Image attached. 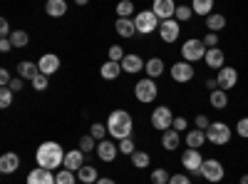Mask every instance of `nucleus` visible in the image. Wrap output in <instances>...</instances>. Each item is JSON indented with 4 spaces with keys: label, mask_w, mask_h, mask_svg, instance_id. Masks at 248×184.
<instances>
[{
    "label": "nucleus",
    "mask_w": 248,
    "mask_h": 184,
    "mask_svg": "<svg viewBox=\"0 0 248 184\" xmlns=\"http://www.w3.org/2000/svg\"><path fill=\"white\" fill-rule=\"evenodd\" d=\"M65 154L67 152H62V147H60V142H43V145L37 147V154H35V159H37V167H43V169H57L60 165H65Z\"/></svg>",
    "instance_id": "f257e3e1"
},
{
    "label": "nucleus",
    "mask_w": 248,
    "mask_h": 184,
    "mask_svg": "<svg viewBox=\"0 0 248 184\" xmlns=\"http://www.w3.org/2000/svg\"><path fill=\"white\" fill-rule=\"evenodd\" d=\"M107 130L114 139H129L132 137V130H134V122L129 117L127 110H114L109 117H107Z\"/></svg>",
    "instance_id": "f03ea898"
},
{
    "label": "nucleus",
    "mask_w": 248,
    "mask_h": 184,
    "mask_svg": "<svg viewBox=\"0 0 248 184\" xmlns=\"http://www.w3.org/2000/svg\"><path fill=\"white\" fill-rule=\"evenodd\" d=\"M206 45H203V40H186V43L181 45V57H184V63H196V60H203L206 57Z\"/></svg>",
    "instance_id": "7ed1b4c3"
},
{
    "label": "nucleus",
    "mask_w": 248,
    "mask_h": 184,
    "mask_svg": "<svg viewBox=\"0 0 248 184\" xmlns=\"http://www.w3.org/2000/svg\"><path fill=\"white\" fill-rule=\"evenodd\" d=\"M159 25H161L159 17H156L152 10H141V13H137V17H134V28H137V33H141V35L154 33Z\"/></svg>",
    "instance_id": "20e7f679"
},
{
    "label": "nucleus",
    "mask_w": 248,
    "mask_h": 184,
    "mask_svg": "<svg viewBox=\"0 0 248 184\" xmlns=\"http://www.w3.org/2000/svg\"><path fill=\"white\" fill-rule=\"evenodd\" d=\"M206 139L211 142V145H226V142L231 139V127L226 125V122H211V127L206 130Z\"/></svg>",
    "instance_id": "39448f33"
},
{
    "label": "nucleus",
    "mask_w": 248,
    "mask_h": 184,
    "mask_svg": "<svg viewBox=\"0 0 248 184\" xmlns=\"http://www.w3.org/2000/svg\"><path fill=\"white\" fill-rule=\"evenodd\" d=\"M134 95H137L139 102H154L156 95H159V87H156V83L152 77L149 80H139V83L134 85Z\"/></svg>",
    "instance_id": "423d86ee"
},
{
    "label": "nucleus",
    "mask_w": 248,
    "mask_h": 184,
    "mask_svg": "<svg viewBox=\"0 0 248 184\" xmlns=\"http://www.w3.org/2000/svg\"><path fill=\"white\" fill-rule=\"evenodd\" d=\"M152 125H154V130H161V132H167V130H171L174 127V115H171V110L169 107H154V112H152Z\"/></svg>",
    "instance_id": "0eeeda50"
},
{
    "label": "nucleus",
    "mask_w": 248,
    "mask_h": 184,
    "mask_svg": "<svg viewBox=\"0 0 248 184\" xmlns=\"http://www.w3.org/2000/svg\"><path fill=\"white\" fill-rule=\"evenodd\" d=\"M206 182H221L223 179V174H226V169H223V165L218 159H203V167H201V172H199Z\"/></svg>",
    "instance_id": "6e6552de"
},
{
    "label": "nucleus",
    "mask_w": 248,
    "mask_h": 184,
    "mask_svg": "<svg viewBox=\"0 0 248 184\" xmlns=\"http://www.w3.org/2000/svg\"><path fill=\"white\" fill-rule=\"evenodd\" d=\"M159 35L164 43H174V40H179L181 35V28H179V20H161V25H159Z\"/></svg>",
    "instance_id": "1a4fd4ad"
},
{
    "label": "nucleus",
    "mask_w": 248,
    "mask_h": 184,
    "mask_svg": "<svg viewBox=\"0 0 248 184\" xmlns=\"http://www.w3.org/2000/svg\"><path fill=\"white\" fill-rule=\"evenodd\" d=\"M181 165H184V169L199 174L201 167H203V157L199 154V150H186V152L181 154Z\"/></svg>",
    "instance_id": "9d476101"
},
{
    "label": "nucleus",
    "mask_w": 248,
    "mask_h": 184,
    "mask_svg": "<svg viewBox=\"0 0 248 184\" xmlns=\"http://www.w3.org/2000/svg\"><path fill=\"white\" fill-rule=\"evenodd\" d=\"M171 80L174 83H189V80H194V65L191 63H174L171 65Z\"/></svg>",
    "instance_id": "9b49d317"
},
{
    "label": "nucleus",
    "mask_w": 248,
    "mask_h": 184,
    "mask_svg": "<svg viewBox=\"0 0 248 184\" xmlns=\"http://www.w3.org/2000/svg\"><path fill=\"white\" fill-rule=\"evenodd\" d=\"M216 83H218V90H231V87H236V83H238V72L233 70V67H223V70H218V75H216Z\"/></svg>",
    "instance_id": "f8f14e48"
},
{
    "label": "nucleus",
    "mask_w": 248,
    "mask_h": 184,
    "mask_svg": "<svg viewBox=\"0 0 248 184\" xmlns=\"http://www.w3.org/2000/svg\"><path fill=\"white\" fill-rule=\"evenodd\" d=\"M152 13H154L159 20H171V17L176 15V8H174L171 0H154Z\"/></svg>",
    "instance_id": "ddd939ff"
},
{
    "label": "nucleus",
    "mask_w": 248,
    "mask_h": 184,
    "mask_svg": "<svg viewBox=\"0 0 248 184\" xmlns=\"http://www.w3.org/2000/svg\"><path fill=\"white\" fill-rule=\"evenodd\" d=\"M37 67H40V72H43V75L50 77V75H55L60 70V57L52 55V52H47V55H43V57L37 60Z\"/></svg>",
    "instance_id": "4468645a"
},
{
    "label": "nucleus",
    "mask_w": 248,
    "mask_h": 184,
    "mask_svg": "<svg viewBox=\"0 0 248 184\" xmlns=\"http://www.w3.org/2000/svg\"><path fill=\"white\" fill-rule=\"evenodd\" d=\"M203 63L209 65V67H214V70H223V67H226V55H223L221 48H214V50L206 52Z\"/></svg>",
    "instance_id": "2eb2a0df"
},
{
    "label": "nucleus",
    "mask_w": 248,
    "mask_h": 184,
    "mask_svg": "<svg viewBox=\"0 0 248 184\" xmlns=\"http://www.w3.org/2000/svg\"><path fill=\"white\" fill-rule=\"evenodd\" d=\"M82 167H85V152L72 150V152L65 154V169H70V172H79Z\"/></svg>",
    "instance_id": "dca6fc26"
},
{
    "label": "nucleus",
    "mask_w": 248,
    "mask_h": 184,
    "mask_svg": "<svg viewBox=\"0 0 248 184\" xmlns=\"http://www.w3.org/2000/svg\"><path fill=\"white\" fill-rule=\"evenodd\" d=\"M28 184H55V174L50 169H43V167H37L28 174Z\"/></svg>",
    "instance_id": "f3484780"
},
{
    "label": "nucleus",
    "mask_w": 248,
    "mask_h": 184,
    "mask_svg": "<svg viewBox=\"0 0 248 184\" xmlns=\"http://www.w3.org/2000/svg\"><path fill=\"white\" fill-rule=\"evenodd\" d=\"M117 152H119V147H114V142H109V139H102L97 145V154L102 162H114Z\"/></svg>",
    "instance_id": "a211bd4d"
},
{
    "label": "nucleus",
    "mask_w": 248,
    "mask_h": 184,
    "mask_svg": "<svg viewBox=\"0 0 248 184\" xmlns=\"http://www.w3.org/2000/svg\"><path fill=\"white\" fill-rule=\"evenodd\" d=\"M17 167H20V157L15 152H5L3 157H0V172L3 174H13Z\"/></svg>",
    "instance_id": "6ab92c4d"
},
{
    "label": "nucleus",
    "mask_w": 248,
    "mask_h": 184,
    "mask_svg": "<svg viewBox=\"0 0 248 184\" xmlns=\"http://www.w3.org/2000/svg\"><path fill=\"white\" fill-rule=\"evenodd\" d=\"M119 65H122V70H124V72H132V75L147 67V63H144V60H141L139 55H127V57H124Z\"/></svg>",
    "instance_id": "aec40b11"
},
{
    "label": "nucleus",
    "mask_w": 248,
    "mask_h": 184,
    "mask_svg": "<svg viewBox=\"0 0 248 184\" xmlns=\"http://www.w3.org/2000/svg\"><path fill=\"white\" fill-rule=\"evenodd\" d=\"M114 30H117V35H122V37H134V33H137L134 20H129V17H119L117 23H114Z\"/></svg>",
    "instance_id": "412c9836"
},
{
    "label": "nucleus",
    "mask_w": 248,
    "mask_h": 184,
    "mask_svg": "<svg viewBox=\"0 0 248 184\" xmlns=\"http://www.w3.org/2000/svg\"><path fill=\"white\" fill-rule=\"evenodd\" d=\"M179 142H181V137H179V132H176L174 127L161 134V147H164V150H169V152H174V150L179 147Z\"/></svg>",
    "instance_id": "4be33fe9"
},
{
    "label": "nucleus",
    "mask_w": 248,
    "mask_h": 184,
    "mask_svg": "<svg viewBox=\"0 0 248 184\" xmlns=\"http://www.w3.org/2000/svg\"><path fill=\"white\" fill-rule=\"evenodd\" d=\"M17 75L23 77V80H30V83H32V80L40 75V67H37L35 63H30V60H25V63L17 65Z\"/></svg>",
    "instance_id": "5701e85b"
},
{
    "label": "nucleus",
    "mask_w": 248,
    "mask_h": 184,
    "mask_svg": "<svg viewBox=\"0 0 248 184\" xmlns=\"http://www.w3.org/2000/svg\"><path fill=\"white\" fill-rule=\"evenodd\" d=\"M45 13H47L50 17H60V15L67 13V3H65V0H47Z\"/></svg>",
    "instance_id": "b1692460"
},
{
    "label": "nucleus",
    "mask_w": 248,
    "mask_h": 184,
    "mask_svg": "<svg viewBox=\"0 0 248 184\" xmlns=\"http://www.w3.org/2000/svg\"><path fill=\"white\" fill-rule=\"evenodd\" d=\"M184 142L189 145V150H199L203 142H209V139H206V132H201V130H191L189 134H186Z\"/></svg>",
    "instance_id": "393cba45"
},
{
    "label": "nucleus",
    "mask_w": 248,
    "mask_h": 184,
    "mask_svg": "<svg viewBox=\"0 0 248 184\" xmlns=\"http://www.w3.org/2000/svg\"><path fill=\"white\" fill-rule=\"evenodd\" d=\"M119 72H122V65L119 63H112V60H107V63L99 67V75L105 77V80H117Z\"/></svg>",
    "instance_id": "a878e982"
},
{
    "label": "nucleus",
    "mask_w": 248,
    "mask_h": 184,
    "mask_svg": "<svg viewBox=\"0 0 248 184\" xmlns=\"http://www.w3.org/2000/svg\"><path fill=\"white\" fill-rule=\"evenodd\" d=\"M206 28H209V33H218L226 28V17L221 13H211L209 17H206Z\"/></svg>",
    "instance_id": "bb28decb"
},
{
    "label": "nucleus",
    "mask_w": 248,
    "mask_h": 184,
    "mask_svg": "<svg viewBox=\"0 0 248 184\" xmlns=\"http://www.w3.org/2000/svg\"><path fill=\"white\" fill-rule=\"evenodd\" d=\"M77 179L82 182V184H94V182H99V174H97V169L94 167H90V165H85L79 172H77Z\"/></svg>",
    "instance_id": "cd10ccee"
},
{
    "label": "nucleus",
    "mask_w": 248,
    "mask_h": 184,
    "mask_svg": "<svg viewBox=\"0 0 248 184\" xmlns=\"http://www.w3.org/2000/svg\"><path fill=\"white\" fill-rule=\"evenodd\" d=\"M144 70H147V75L154 80V77H159L161 72H164V60L161 57H152V60H147V67H144Z\"/></svg>",
    "instance_id": "c85d7f7f"
},
{
    "label": "nucleus",
    "mask_w": 248,
    "mask_h": 184,
    "mask_svg": "<svg viewBox=\"0 0 248 184\" xmlns=\"http://www.w3.org/2000/svg\"><path fill=\"white\" fill-rule=\"evenodd\" d=\"M209 102H211V107L223 110L226 105H229V95H226L223 90H214V92H211V97H209Z\"/></svg>",
    "instance_id": "c756f323"
},
{
    "label": "nucleus",
    "mask_w": 248,
    "mask_h": 184,
    "mask_svg": "<svg viewBox=\"0 0 248 184\" xmlns=\"http://www.w3.org/2000/svg\"><path fill=\"white\" fill-rule=\"evenodd\" d=\"M191 10H194L196 15H203V17H209V15H211V10H214V3H211V0H194Z\"/></svg>",
    "instance_id": "7c9ffc66"
},
{
    "label": "nucleus",
    "mask_w": 248,
    "mask_h": 184,
    "mask_svg": "<svg viewBox=\"0 0 248 184\" xmlns=\"http://www.w3.org/2000/svg\"><path fill=\"white\" fill-rule=\"evenodd\" d=\"M149 154L147 152H141V150H137L134 154H132V165L137 167V169H144V167H149Z\"/></svg>",
    "instance_id": "2f4dec72"
},
{
    "label": "nucleus",
    "mask_w": 248,
    "mask_h": 184,
    "mask_svg": "<svg viewBox=\"0 0 248 184\" xmlns=\"http://www.w3.org/2000/svg\"><path fill=\"white\" fill-rule=\"evenodd\" d=\"M10 43H13V48H25L28 45V33L25 30H15L10 35Z\"/></svg>",
    "instance_id": "473e14b6"
},
{
    "label": "nucleus",
    "mask_w": 248,
    "mask_h": 184,
    "mask_svg": "<svg viewBox=\"0 0 248 184\" xmlns=\"http://www.w3.org/2000/svg\"><path fill=\"white\" fill-rule=\"evenodd\" d=\"M55 184H75V172L70 169H62L55 174Z\"/></svg>",
    "instance_id": "72a5a7b5"
},
{
    "label": "nucleus",
    "mask_w": 248,
    "mask_h": 184,
    "mask_svg": "<svg viewBox=\"0 0 248 184\" xmlns=\"http://www.w3.org/2000/svg\"><path fill=\"white\" fill-rule=\"evenodd\" d=\"M169 179H171V174L167 169H154L152 172V182L154 184H169Z\"/></svg>",
    "instance_id": "f704fd0d"
},
{
    "label": "nucleus",
    "mask_w": 248,
    "mask_h": 184,
    "mask_svg": "<svg viewBox=\"0 0 248 184\" xmlns=\"http://www.w3.org/2000/svg\"><path fill=\"white\" fill-rule=\"evenodd\" d=\"M13 90L10 87H3V90H0V107H10L13 105Z\"/></svg>",
    "instance_id": "c9c22d12"
},
{
    "label": "nucleus",
    "mask_w": 248,
    "mask_h": 184,
    "mask_svg": "<svg viewBox=\"0 0 248 184\" xmlns=\"http://www.w3.org/2000/svg\"><path fill=\"white\" fill-rule=\"evenodd\" d=\"M77 150H79V152H85V154H87V152H92V150H94V137H92V134L82 137V139H79V147H77Z\"/></svg>",
    "instance_id": "e433bc0d"
},
{
    "label": "nucleus",
    "mask_w": 248,
    "mask_h": 184,
    "mask_svg": "<svg viewBox=\"0 0 248 184\" xmlns=\"http://www.w3.org/2000/svg\"><path fill=\"white\" fill-rule=\"evenodd\" d=\"M47 85H50V80H47V75H43L40 72L35 80H32V87L37 90V92H43V90H47Z\"/></svg>",
    "instance_id": "4c0bfd02"
},
{
    "label": "nucleus",
    "mask_w": 248,
    "mask_h": 184,
    "mask_svg": "<svg viewBox=\"0 0 248 184\" xmlns=\"http://www.w3.org/2000/svg\"><path fill=\"white\" fill-rule=\"evenodd\" d=\"M132 13H134V5L129 3V0H124V3L117 5V15H119V17H129Z\"/></svg>",
    "instance_id": "58836bf2"
},
{
    "label": "nucleus",
    "mask_w": 248,
    "mask_h": 184,
    "mask_svg": "<svg viewBox=\"0 0 248 184\" xmlns=\"http://www.w3.org/2000/svg\"><path fill=\"white\" fill-rule=\"evenodd\" d=\"M194 125H196V130H201V132H206L211 127V119L206 117V115H196V119H194Z\"/></svg>",
    "instance_id": "ea45409f"
},
{
    "label": "nucleus",
    "mask_w": 248,
    "mask_h": 184,
    "mask_svg": "<svg viewBox=\"0 0 248 184\" xmlns=\"http://www.w3.org/2000/svg\"><path fill=\"white\" fill-rule=\"evenodd\" d=\"M119 152H122V154H129V157H132V154L137 152V150H134V142H132V137H129V139H122V142H119Z\"/></svg>",
    "instance_id": "a19ab883"
},
{
    "label": "nucleus",
    "mask_w": 248,
    "mask_h": 184,
    "mask_svg": "<svg viewBox=\"0 0 248 184\" xmlns=\"http://www.w3.org/2000/svg\"><path fill=\"white\" fill-rule=\"evenodd\" d=\"M109 130H107V125H99V122H94V125H92V130H90V134L94 137V139H102V137H105Z\"/></svg>",
    "instance_id": "79ce46f5"
},
{
    "label": "nucleus",
    "mask_w": 248,
    "mask_h": 184,
    "mask_svg": "<svg viewBox=\"0 0 248 184\" xmlns=\"http://www.w3.org/2000/svg\"><path fill=\"white\" fill-rule=\"evenodd\" d=\"M124 57H127V55H124V50L119 45H112L109 48V60H112V63H122Z\"/></svg>",
    "instance_id": "37998d69"
},
{
    "label": "nucleus",
    "mask_w": 248,
    "mask_h": 184,
    "mask_svg": "<svg viewBox=\"0 0 248 184\" xmlns=\"http://www.w3.org/2000/svg\"><path fill=\"white\" fill-rule=\"evenodd\" d=\"M191 13H194V10H191V5H179L174 17H176V20H189V17H191Z\"/></svg>",
    "instance_id": "c03bdc74"
},
{
    "label": "nucleus",
    "mask_w": 248,
    "mask_h": 184,
    "mask_svg": "<svg viewBox=\"0 0 248 184\" xmlns=\"http://www.w3.org/2000/svg\"><path fill=\"white\" fill-rule=\"evenodd\" d=\"M203 45H206V50H214V48H218V35L216 33H209L203 37Z\"/></svg>",
    "instance_id": "a18cd8bd"
},
{
    "label": "nucleus",
    "mask_w": 248,
    "mask_h": 184,
    "mask_svg": "<svg viewBox=\"0 0 248 184\" xmlns=\"http://www.w3.org/2000/svg\"><path fill=\"white\" fill-rule=\"evenodd\" d=\"M236 132H238L241 137H246V139H248V117H241V119H238Z\"/></svg>",
    "instance_id": "49530a36"
},
{
    "label": "nucleus",
    "mask_w": 248,
    "mask_h": 184,
    "mask_svg": "<svg viewBox=\"0 0 248 184\" xmlns=\"http://www.w3.org/2000/svg\"><path fill=\"white\" fill-rule=\"evenodd\" d=\"M186 127H189V122H186V117H174V130H176V132H184Z\"/></svg>",
    "instance_id": "de8ad7c7"
},
{
    "label": "nucleus",
    "mask_w": 248,
    "mask_h": 184,
    "mask_svg": "<svg viewBox=\"0 0 248 184\" xmlns=\"http://www.w3.org/2000/svg\"><path fill=\"white\" fill-rule=\"evenodd\" d=\"M169 184H191V179L186 177V174H171Z\"/></svg>",
    "instance_id": "09e8293b"
},
{
    "label": "nucleus",
    "mask_w": 248,
    "mask_h": 184,
    "mask_svg": "<svg viewBox=\"0 0 248 184\" xmlns=\"http://www.w3.org/2000/svg\"><path fill=\"white\" fill-rule=\"evenodd\" d=\"M10 83H13L10 72H8V70H0V85H3V87H10Z\"/></svg>",
    "instance_id": "8fccbe9b"
},
{
    "label": "nucleus",
    "mask_w": 248,
    "mask_h": 184,
    "mask_svg": "<svg viewBox=\"0 0 248 184\" xmlns=\"http://www.w3.org/2000/svg\"><path fill=\"white\" fill-rule=\"evenodd\" d=\"M0 35H3V37H10L13 33H10V23H8V20H0Z\"/></svg>",
    "instance_id": "3c124183"
},
{
    "label": "nucleus",
    "mask_w": 248,
    "mask_h": 184,
    "mask_svg": "<svg viewBox=\"0 0 248 184\" xmlns=\"http://www.w3.org/2000/svg\"><path fill=\"white\" fill-rule=\"evenodd\" d=\"M13 48V43H10V37H3V40H0V52H8Z\"/></svg>",
    "instance_id": "603ef678"
},
{
    "label": "nucleus",
    "mask_w": 248,
    "mask_h": 184,
    "mask_svg": "<svg viewBox=\"0 0 248 184\" xmlns=\"http://www.w3.org/2000/svg\"><path fill=\"white\" fill-rule=\"evenodd\" d=\"M10 90H13V92H20V90H23V80H13V83H10Z\"/></svg>",
    "instance_id": "864d4df0"
},
{
    "label": "nucleus",
    "mask_w": 248,
    "mask_h": 184,
    "mask_svg": "<svg viewBox=\"0 0 248 184\" xmlns=\"http://www.w3.org/2000/svg\"><path fill=\"white\" fill-rule=\"evenodd\" d=\"M206 90H211V92H214V90H218V83H216L214 77H211V80H206Z\"/></svg>",
    "instance_id": "5fc2aeb1"
},
{
    "label": "nucleus",
    "mask_w": 248,
    "mask_h": 184,
    "mask_svg": "<svg viewBox=\"0 0 248 184\" xmlns=\"http://www.w3.org/2000/svg\"><path fill=\"white\" fill-rule=\"evenodd\" d=\"M97 184H117V182H114V179H99Z\"/></svg>",
    "instance_id": "6e6d98bb"
},
{
    "label": "nucleus",
    "mask_w": 248,
    "mask_h": 184,
    "mask_svg": "<svg viewBox=\"0 0 248 184\" xmlns=\"http://www.w3.org/2000/svg\"><path fill=\"white\" fill-rule=\"evenodd\" d=\"M238 184H248V174H243V177H241V182H238Z\"/></svg>",
    "instance_id": "4d7b16f0"
}]
</instances>
